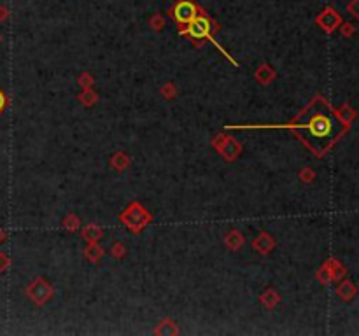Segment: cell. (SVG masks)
<instances>
[{
    "label": "cell",
    "mask_w": 359,
    "mask_h": 336,
    "mask_svg": "<svg viewBox=\"0 0 359 336\" xmlns=\"http://www.w3.org/2000/svg\"><path fill=\"white\" fill-rule=\"evenodd\" d=\"M176 14L179 21H191V19H194V7L187 2H182V4L177 5Z\"/></svg>",
    "instance_id": "obj_2"
},
{
    "label": "cell",
    "mask_w": 359,
    "mask_h": 336,
    "mask_svg": "<svg viewBox=\"0 0 359 336\" xmlns=\"http://www.w3.org/2000/svg\"><path fill=\"white\" fill-rule=\"evenodd\" d=\"M4 107V97H2V93H0V109Z\"/></svg>",
    "instance_id": "obj_6"
},
{
    "label": "cell",
    "mask_w": 359,
    "mask_h": 336,
    "mask_svg": "<svg viewBox=\"0 0 359 336\" xmlns=\"http://www.w3.org/2000/svg\"><path fill=\"white\" fill-rule=\"evenodd\" d=\"M349 12L356 18H359V0H352L351 4H349Z\"/></svg>",
    "instance_id": "obj_5"
},
{
    "label": "cell",
    "mask_w": 359,
    "mask_h": 336,
    "mask_svg": "<svg viewBox=\"0 0 359 336\" xmlns=\"http://www.w3.org/2000/svg\"><path fill=\"white\" fill-rule=\"evenodd\" d=\"M191 33H193V35H196V37L205 35V33H207V21H205V19H201V18L193 19V25H191Z\"/></svg>",
    "instance_id": "obj_3"
},
{
    "label": "cell",
    "mask_w": 359,
    "mask_h": 336,
    "mask_svg": "<svg viewBox=\"0 0 359 336\" xmlns=\"http://www.w3.org/2000/svg\"><path fill=\"white\" fill-rule=\"evenodd\" d=\"M338 293L342 294V298H345V300H349V298H352L356 294V287L352 286L351 282H345L344 286L338 289Z\"/></svg>",
    "instance_id": "obj_4"
},
{
    "label": "cell",
    "mask_w": 359,
    "mask_h": 336,
    "mask_svg": "<svg viewBox=\"0 0 359 336\" xmlns=\"http://www.w3.org/2000/svg\"><path fill=\"white\" fill-rule=\"evenodd\" d=\"M319 23L328 30V32H331V30L337 28V26L340 25V16H338L335 11H331V9H328V11L319 18Z\"/></svg>",
    "instance_id": "obj_1"
}]
</instances>
